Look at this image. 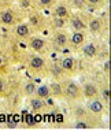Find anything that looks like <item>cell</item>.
<instances>
[{
    "mask_svg": "<svg viewBox=\"0 0 111 130\" xmlns=\"http://www.w3.org/2000/svg\"><path fill=\"white\" fill-rule=\"evenodd\" d=\"M2 22H4L6 25H10V23L14 22V15L11 11H4L2 14Z\"/></svg>",
    "mask_w": 111,
    "mask_h": 130,
    "instance_id": "cell-1",
    "label": "cell"
},
{
    "mask_svg": "<svg viewBox=\"0 0 111 130\" xmlns=\"http://www.w3.org/2000/svg\"><path fill=\"white\" fill-rule=\"evenodd\" d=\"M54 41H55V44H56V45H59V47H63V45H66V43H67V37H66L65 34L59 33V34L55 36Z\"/></svg>",
    "mask_w": 111,
    "mask_h": 130,
    "instance_id": "cell-2",
    "label": "cell"
},
{
    "mask_svg": "<svg viewBox=\"0 0 111 130\" xmlns=\"http://www.w3.org/2000/svg\"><path fill=\"white\" fill-rule=\"evenodd\" d=\"M78 93H80V90H78L77 85H74V84H69V86H67V94L70 97H77Z\"/></svg>",
    "mask_w": 111,
    "mask_h": 130,
    "instance_id": "cell-3",
    "label": "cell"
},
{
    "mask_svg": "<svg viewBox=\"0 0 111 130\" xmlns=\"http://www.w3.org/2000/svg\"><path fill=\"white\" fill-rule=\"evenodd\" d=\"M44 44H45V43H44V40H41V38H33V40L30 41L32 48H33V50H37V51L41 50V48L44 47Z\"/></svg>",
    "mask_w": 111,
    "mask_h": 130,
    "instance_id": "cell-4",
    "label": "cell"
},
{
    "mask_svg": "<svg viewBox=\"0 0 111 130\" xmlns=\"http://www.w3.org/2000/svg\"><path fill=\"white\" fill-rule=\"evenodd\" d=\"M84 92H85V96H88V97H92V96H95V94L98 93V90H96V88L93 86V85H91V84H88V85L85 86Z\"/></svg>",
    "mask_w": 111,
    "mask_h": 130,
    "instance_id": "cell-5",
    "label": "cell"
},
{
    "mask_svg": "<svg viewBox=\"0 0 111 130\" xmlns=\"http://www.w3.org/2000/svg\"><path fill=\"white\" fill-rule=\"evenodd\" d=\"M37 94H39V97H41V99H45V97H48V94H50V89L43 85V86L37 88Z\"/></svg>",
    "mask_w": 111,
    "mask_h": 130,
    "instance_id": "cell-6",
    "label": "cell"
},
{
    "mask_svg": "<svg viewBox=\"0 0 111 130\" xmlns=\"http://www.w3.org/2000/svg\"><path fill=\"white\" fill-rule=\"evenodd\" d=\"M84 54L86 56H95L96 55V47L93 44H88L86 47L84 48Z\"/></svg>",
    "mask_w": 111,
    "mask_h": 130,
    "instance_id": "cell-7",
    "label": "cell"
},
{
    "mask_svg": "<svg viewBox=\"0 0 111 130\" xmlns=\"http://www.w3.org/2000/svg\"><path fill=\"white\" fill-rule=\"evenodd\" d=\"M30 66H32L33 69H40L44 66V60L41 58H33L32 60H30Z\"/></svg>",
    "mask_w": 111,
    "mask_h": 130,
    "instance_id": "cell-8",
    "label": "cell"
},
{
    "mask_svg": "<svg viewBox=\"0 0 111 130\" xmlns=\"http://www.w3.org/2000/svg\"><path fill=\"white\" fill-rule=\"evenodd\" d=\"M27 33H29V29H27L26 25H19L17 27V34L19 37H25V36H27Z\"/></svg>",
    "mask_w": 111,
    "mask_h": 130,
    "instance_id": "cell-9",
    "label": "cell"
},
{
    "mask_svg": "<svg viewBox=\"0 0 111 130\" xmlns=\"http://www.w3.org/2000/svg\"><path fill=\"white\" fill-rule=\"evenodd\" d=\"M73 66H74V60H73L71 58H66V59H63V62H62V67L66 69V70H71Z\"/></svg>",
    "mask_w": 111,
    "mask_h": 130,
    "instance_id": "cell-10",
    "label": "cell"
},
{
    "mask_svg": "<svg viewBox=\"0 0 111 130\" xmlns=\"http://www.w3.org/2000/svg\"><path fill=\"white\" fill-rule=\"evenodd\" d=\"M82 40H84V36H82V33H74L73 34V37H71V41H73V44H81L82 43Z\"/></svg>",
    "mask_w": 111,
    "mask_h": 130,
    "instance_id": "cell-11",
    "label": "cell"
},
{
    "mask_svg": "<svg viewBox=\"0 0 111 130\" xmlns=\"http://www.w3.org/2000/svg\"><path fill=\"white\" fill-rule=\"evenodd\" d=\"M91 110H92L93 112H100V111L103 110V104L100 103L99 100H95V101L91 104Z\"/></svg>",
    "mask_w": 111,
    "mask_h": 130,
    "instance_id": "cell-12",
    "label": "cell"
},
{
    "mask_svg": "<svg viewBox=\"0 0 111 130\" xmlns=\"http://www.w3.org/2000/svg\"><path fill=\"white\" fill-rule=\"evenodd\" d=\"M91 29L93 31H99L100 29H102V22H100L99 19H93L91 22Z\"/></svg>",
    "mask_w": 111,
    "mask_h": 130,
    "instance_id": "cell-13",
    "label": "cell"
},
{
    "mask_svg": "<svg viewBox=\"0 0 111 130\" xmlns=\"http://www.w3.org/2000/svg\"><path fill=\"white\" fill-rule=\"evenodd\" d=\"M30 104H32L33 110H41V108H43V103H41L39 99H32Z\"/></svg>",
    "mask_w": 111,
    "mask_h": 130,
    "instance_id": "cell-14",
    "label": "cell"
},
{
    "mask_svg": "<svg viewBox=\"0 0 111 130\" xmlns=\"http://www.w3.org/2000/svg\"><path fill=\"white\" fill-rule=\"evenodd\" d=\"M55 14H56L58 17H60V18H63V17L67 15V10H66V7H58L56 11H55Z\"/></svg>",
    "mask_w": 111,
    "mask_h": 130,
    "instance_id": "cell-15",
    "label": "cell"
},
{
    "mask_svg": "<svg viewBox=\"0 0 111 130\" xmlns=\"http://www.w3.org/2000/svg\"><path fill=\"white\" fill-rule=\"evenodd\" d=\"M71 25H73V27H74V29H77V30H81L82 27H84V23H82L80 19H77V18L71 21Z\"/></svg>",
    "mask_w": 111,
    "mask_h": 130,
    "instance_id": "cell-16",
    "label": "cell"
},
{
    "mask_svg": "<svg viewBox=\"0 0 111 130\" xmlns=\"http://www.w3.org/2000/svg\"><path fill=\"white\" fill-rule=\"evenodd\" d=\"M52 90H54L55 94H60L62 93V89H60V85H59V84H54V85H52Z\"/></svg>",
    "mask_w": 111,
    "mask_h": 130,
    "instance_id": "cell-17",
    "label": "cell"
},
{
    "mask_svg": "<svg viewBox=\"0 0 111 130\" xmlns=\"http://www.w3.org/2000/svg\"><path fill=\"white\" fill-rule=\"evenodd\" d=\"M25 90H26V93H29V94L33 93V92H34V85H33V84H27Z\"/></svg>",
    "mask_w": 111,
    "mask_h": 130,
    "instance_id": "cell-18",
    "label": "cell"
},
{
    "mask_svg": "<svg viewBox=\"0 0 111 130\" xmlns=\"http://www.w3.org/2000/svg\"><path fill=\"white\" fill-rule=\"evenodd\" d=\"M74 127L75 129H88V125H86V123H82V122H78V123H75L74 125Z\"/></svg>",
    "mask_w": 111,
    "mask_h": 130,
    "instance_id": "cell-19",
    "label": "cell"
},
{
    "mask_svg": "<svg viewBox=\"0 0 111 130\" xmlns=\"http://www.w3.org/2000/svg\"><path fill=\"white\" fill-rule=\"evenodd\" d=\"M52 73H54L55 77H59V75H60V69H59L58 66H54V67H52Z\"/></svg>",
    "mask_w": 111,
    "mask_h": 130,
    "instance_id": "cell-20",
    "label": "cell"
},
{
    "mask_svg": "<svg viewBox=\"0 0 111 130\" xmlns=\"http://www.w3.org/2000/svg\"><path fill=\"white\" fill-rule=\"evenodd\" d=\"M26 122H27V125H29V126H32V125H34V122H36V121L33 119L32 115H27V117H26Z\"/></svg>",
    "mask_w": 111,
    "mask_h": 130,
    "instance_id": "cell-21",
    "label": "cell"
},
{
    "mask_svg": "<svg viewBox=\"0 0 111 130\" xmlns=\"http://www.w3.org/2000/svg\"><path fill=\"white\" fill-rule=\"evenodd\" d=\"M74 4L78 7V8H81V7H84L85 4V0H74Z\"/></svg>",
    "mask_w": 111,
    "mask_h": 130,
    "instance_id": "cell-22",
    "label": "cell"
},
{
    "mask_svg": "<svg viewBox=\"0 0 111 130\" xmlns=\"http://www.w3.org/2000/svg\"><path fill=\"white\" fill-rule=\"evenodd\" d=\"M55 25H56L58 27H60V26H63L65 25V23H63V19H55Z\"/></svg>",
    "mask_w": 111,
    "mask_h": 130,
    "instance_id": "cell-23",
    "label": "cell"
},
{
    "mask_svg": "<svg viewBox=\"0 0 111 130\" xmlns=\"http://www.w3.org/2000/svg\"><path fill=\"white\" fill-rule=\"evenodd\" d=\"M8 127H15V123L12 122V117H8Z\"/></svg>",
    "mask_w": 111,
    "mask_h": 130,
    "instance_id": "cell-24",
    "label": "cell"
},
{
    "mask_svg": "<svg viewBox=\"0 0 111 130\" xmlns=\"http://www.w3.org/2000/svg\"><path fill=\"white\" fill-rule=\"evenodd\" d=\"M110 67H111V62H110V60H107V62L104 63V70H106V71H108Z\"/></svg>",
    "mask_w": 111,
    "mask_h": 130,
    "instance_id": "cell-25",
    "label": "cell"
},
{
    "mask_svg": "<svg viewBox=\"0 0 111 130\" xmlns=\"http://www.w3.org/2000/svg\"><path fill=\"white\" fill-rule=\"evenodd\" d=\"M103 96H104L106 100H110V90H104V92H103Z\"/></svg>",
    "mask_w": 111,
    "mask_h": 130,
    "instance_id": "cell-26",
    "label": "cell"
},
{
    "mask_svg": "<svg viewBox=\"0 0 111 130\" xmlns=\"http://www.w3.org/2000/svg\"><path fill=\"white\" fill-rule=\"evenodd\" d=\"M51 2H52V0H40V3L43 6H48V4H51Z\"/></svg>",
    "mask_w": 111,
    "mask_h": 130,
    "instance_id": "cell-27",
    "label": "cell"
},
{
    "mask_svg": "<svg viewBox=\"0 0 111 130\" xmlns=\"http://www.w3.org/2000/svg\"><path fill=\"white\" fill-rule=\"evenodd\" d=\"M56 119H58L56 122H59V123H62V122H63V117H62V115H58Z\"/></svg>",
    "mask_w": 111,
    "mask_h": 130,
    "instance_id": "cell-28",
    "label": "cell"
},
{
    "mask_svg": "<svg viewBox=\"0 0 111 130\" xmlns=\"http://www.w3.org/2000/svg\"><path fill=\"white\" fill-rule=\"evenodd\" d=\"M30 21H32L33 25H36V23H37V18H36V17H32V18H30Z\"/></svg>",
    "mask_w": 111,
    "mask_h": 130,
    "instance_id": "cell-29",
    "label": "cell"
},
{
    "mask_svg": "<svg viewBox=\"0 0 111 130\" xmlns=\"http://www.w3.org/2000/svg\"><path fill=\"white\" fill-rule=\"evenodd\" d=\"M89 3H92V4H96V3H99L100 0H88Z\"/></svg>",
    "mask_w": 111,
    "mask_h": 130,
    "instance_id": "cell-30",
    "label": "cell"
},
{
    "mask_svg": "<svg viewBox=\"0 0 111 130\" xmlns=\"http://www.w3.org/2000/svg\"><path fill=\"white\" fill-rule=\"evenodd\" d=\"M2 92H3V82L0 81V93H2Z\"/></svg>",
    "mask_w": 111,
    "mask_h": 130,
    "instance_id": "cell-31",
    "label": "cell"
},
{
    "mask_svg": "<svg viewBox=\"0 0 111 130\" xmlns=\"http://www.w3.org/2000/svg\"><path fill=\"white\" fill-rule=\"evenodd\" d=\"M2 63H3V60H2V58H0V66H2Z\"/></svg>",
    "mask_w": 111,
    "mask_h": 130,
    "instance_id": "cell-32",
    "label": "cell"
}]
</instances>
